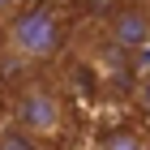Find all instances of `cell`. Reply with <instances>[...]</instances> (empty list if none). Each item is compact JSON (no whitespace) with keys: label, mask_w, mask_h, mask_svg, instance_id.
I'll return each mask as SVG.
<instances>
[{"label":"cell","mask_w":150,"mask_h":150,"mask_svg":"<svg viewBox=\"0 0 150 150\" xmlns=\"http://www.w3.org/2000/svg\"><path fill=\"white\" fill-rule=\"evenodd\" d=\"M81 4H103V0H81Z\"/></svg>","instance_id":"6"},{"label":"cell","mask_w":150,"mask_h":150,"mask_svg":"<svg viewBox=\"0 0 150 150\" xmlns=\"http://www.w3.org/2000/svg\"><path fill=\"white\" fill-rule=\"evenodd\" d=\"M107 43L120 56H142L150 52V4L142 0H120L116 9H107Z\"/></svg>","instance_id":"2"},{"label":"cell","mask_w":150,"mask_h":150,"mask_svg":"<svg viewBox=\"0 0 150 150\" xmlns=\"http://www.w3.org/2000/svg\"><path fill=\"white\" fill-rule=\"evenodd\" d=\"M13 125H22L30 137H52L64 125V103L47 86H26L13 99Z\"/></svg>","instance_id":"3"},{"label":"cell","mask_w":150,"mask_h":150,"mask_svg":"<svg viewBox=\"0 0 150 150\" xmlns=\"http://www.w3.org/2000/svg\"><path fill=\"white\" fill-rule=\"evenodd\" d=\"M142 4H146V0H142Z\"/></svg>","instance_id":"7"},{"label":"cell","mask_w":150,"mask_h":150,"mask_svg":"<svg viewBox=\"0 0 150 150\" xmlns=\"http://www.w3.org/2000/svg\"><path fill=\"white\" fill-rule=\"evenodd\" d=\"M69 39V26L52 4H26V9L9 13V26H4V43H9L13 56L22 60H52Z\"/></svg>","instance_id":"1"},{"label":"cell","mask_w":150,"mask_h":150,"mask_svg":"<svg viewBox=\"0 0 150 150\" xmlns=\"http://www.w3.org/2000/svg\"><path fill=\"white\" fill-rule=\"evenodd\" d=\"M137 107H142V112H150V77L137 86Z\"/></svg>","instance_id":"4"},{"label":"cell","mask_w":150,"mask_h":150,"mask_svg":"<svg viewBox=\"0 0 150 150\" xmlns=\"http://www.w3.org/2000/svg\"><path fill=\"white\" fill-rule=\"evenodd\" d=\"M17 4H22V0H0V17H9V13L17 9Z\"/></svg>","instance_id":"5"}]
</instances>
